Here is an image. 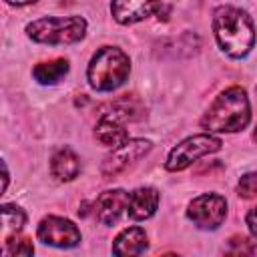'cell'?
I'll return each mask as SVG.
<instances>
[{"mask_svg":"<svg viewBox=\"0 0 257 257\" xmlns=\"http://www.w3.org/2000/svg\"><path fill=\"white\" fill-rule=\"evenodd\" d=\"M253 139H255V141H257V128H255V133H253Z\"/></svg>","mask_w":257,"mask_h":257,"instance_id":"cell-22","label":"cell"},{"mask_svg":"<svg viewBox=\"0 0 257 257\" xmlns=\"http://www.w3.org/2000/svg\"><path fill=\"white\" fill-rule=\"evenodd\" d=\"M2 221H4V227L10 229L12 233H18L24 223H26V213L16 207V205H2Z\"/></svg>","mask_w":257,"mask_h":257,"instance_id":"cell-16","label":"cell"},{"mask_svg":"<svg viewBox=\"0 0 257 257\" xmlns=\"http://www.w3.org/2000/svg\"><path fill=\"white\" fill-rule=\"evenodd\" d=\"M251 120V104L245 88L229 86L207 108L201 118V126L207 133H239Z\"/></svg>","mask_w":257,"mask_h":257,"instance_id":"cell-2","label":"cell"},{"mask_svg":"<svg viewBox=\"0 0 257 257\" xmlns=\"http://www.w3.org/2000/svg\"><path fill=\"white\" fill-rule=\"evenodd\" d=\"M128 207V193L122 189H108L100 193L92 205L96 219L102 225H114Z\"/></svg>","mask_w":257,"mask_h":257,"instance_id":"cell-10","label":"cell"},{"mask_svg":"<svg viewBox=\"0 0 257 257\" xmlns=\"http://www.w3.org/2000/svg\"><path fill=\"white\" fill-rule=\"evenodd\" d=\"M6 2L12 6H26V4H34L36 0H6Z\"/></svg>","mask_w":257,"mask_h":257,"instance_id":"cell-21","label":"cell"},{"mask_svg":"<svg viewBox=\"0 0 257 257\" xmlns=\"http://www.w3.org/2000/svg\"><path fill=\"white\" fill-rule=\"evenodd\" d=\"M68 68H70V64L66 58H54V60L38 62L32 68V76L40 84H54L68 72Z\"/></svg>","mask_w":257,"mask_h":257,"instance_id":"cell-15","label":"cell"},{"mask_svg":"<svg viewBox=\"0 0 257 257\" xmlns=\"http://www.w3.org/2000/svg\"><path fill=\"white\" fill-rule=\"evenodd\" d=\"M78 173H80V159L72 149L62 147L50 157V175L56 181L60 183L74 181Z\"/></svg>","mask_w":257,"mask_h":257,"instance_id":"cell-12","label":"cell"},{"mask_svg":"<svg viewBox=\"0 0 257 257\" xmlns=\"http://www.w3.org/2000/svg\"><path fill=\"white\" fill-rule=\"evenodd\" d=\"M36 235L44 245H52V247H58V249H70V247H76L82 241V235H80L78 227L70 219L58 217V215L44 217L38 223Z\"/></svg>","mask_w":257,"mask_h":257,"instance_id":"cell-7","label":"cell"},{"mask_svg":"<svg viewBox=\"0 0 257 257\" xmlns=\"http://www.w3.org/2000/svg\"><path fill=\"white\" fill-rule=\"evenodd\" d=\"M213 34L219 48L231 58H245L255 46L251 16L237 6H219L213 12Z\"/></svg>","mask_w":257,"mask_h":257,"instance_id":"cell-1","label":"cell"},{"mask_svg":"<svg viewBox=\"0 0 257 257\" xmlns=\"http://www.w3.org/2000/svg\"><path fill=\"white\" fill-rule=\"evenodd\" d=\"M161 10V0H110V14L118 24L141 22Z\"/></svg>","mask_w":257,"mask_h":257,"instance_id":"cell-9","label":"cell"},{"mask_svg":"<svg viewBox=\"0 0 257 257\" xmlns=\"http://www.w3.org/2000/svg\"><path fill=\"white\" fill-rule=\"evenodd\" d=\"M131 74V58L116 46L98 48L86 68V80L90 88L98 92L116 90Z\"/></svg>","mask_w":257,"mask_h":257,"instance_id":"cell-3","label":"cell"},{"mask_svg":"<svg viewBox=\"0 0 257 257\" xmlns=\"http://www.w3.org/2000/svg\"><path fill=\"white\" fill-rule=\"evenodd\" d=\"M151 149H153V143L147 139H128L126 143L112 149V153L104 157L100 171L104 177H114L124 169H128L133 163H137L141 157H145Z\"/></svg>","mask_w":257,"mask_h":257,"instance_id":"cell-8","label":"cell"},{"mask_svg":"<svg viewBox=\"0 0 257 257\" xmlns=\"http://www.w3.org/2000/svg\"><path fill=\"white\" fill-rule=\"evenodd\" d=\"M225 253H229V255H251V253H255V245H253V241H249L243 235H233L227 243Z\"/></svg>","mask_w":257,"mask_h":257,"instance_id":"cell-18","label":"cell"},{"mask_svg":"<svg viewBox=\"0 0 257 257\" xmlns=\"http://www.w3.org/2000/svg\"><path fill=\"white\" fill-rule=\"evenodd\" d=\"M237 195L241 199H255L257 197V171L245 173L237 183Z\"/></svg>","mask_w":257,"mask_h":257,"instance_id":"cell-19","label":"cell"},{"mask_svg":"<svg viewBox=\"0 0 257 257\" xmlns=\"http://www.w3.org/2000/svg\"><path fill=\"white\" fill-rule=\"evenodd\" d=\"M221 147H223V141L211 133L187 137L185 141H181L177 147L171 149V153L167 155V161H165V169L171 173L183 171V169L191 167L197 159L221 151Z\"/></svg>","mask_w":257,"mask_h":257,"instance_id":"cell-5","label":"cell"},{"mask_svg":"<svg viewBox=\"0 0 257 257\" xmlns=\"http://www.w3.org/2000/svg\"><path fill=\"white\" fill-rule=\"evenodd\" d=\"M4 253L6 255H32L34 253V245H32V241L28 237L12 233L4 241Z\"/></svg>","mask_w":257,"mask_h":257,"instance_id":"cell-17","label":"cell"},{"mask_svg":"<svg viewBox=\"0 0 257 257\" xmlns=\"http://www.w3.org/2000/svg\"><path fill=\"white\" fill-rule=\"evenodd\" d=\"M147 247H149V239H147L145 229H141V227H126L112 241V253L118 257L141 255V253H145Z\"/></svg>","mask_w":257,"mask_h":257,"instance_id":"cell-13","label":"cell"},{"mask_svg":"<svg viewBox=\"0 0 257 257\" xmlns=\"http://www.w3.org/2000/svg\"><path fill=\"white\" fill-rule=\"evenodd\" d=\"M227 217V201L219 193H203L195 197L187 207V219L199 229L213 231Z\"/></svg>","mask_w":257,"mask_h":257,"instance_id":"cell-6","label":"cell"},{"mask_svg":"<svg viewBox=\"0 0 257 257\" xmlns=\"http://www.w3.org/2000/svg\"><path fill=\"white\" fill-rule=\"evenodd\" d=\"M94 137H96V141H98L100 145L110 147V149H116V147H120L122 143H126V141L131 139V137H128V131H126L116 118L106 116V114L96 122V126H94Z\"/></svg>","mask_w":257,"mask_h":257,"instance_id":"cell-14","label":"cell"},{"mask_svg":"<svg viewBox=\"0 0 257 257\" xmlns=\"http://www.w3.org/2000/svg\"><path fill=\"white\" fill-rule=\"evenodd\" d=\"M161 195L155 187H139L133 193H128V207L126 213L133 221H145L151 219L157 213Z\"/></svg>","mask_w":257,"mask_h":257,"instance_id":"cell-11","label":"cell"},{"mask_svg":"<svg viewBox=\"0 0 257 257\" xmlns=\"http://www.w3.org/2000/svg\"><path fill=\"white\" fill-rule=\"evenodd\" d=\"M26 34L40 44H76L86 34L82 16H44L26 24Z\"/></svg>","mask_w":257,"mask_h":257,"instance_id":"cell-4","label":"cell"},{"mask_svg":"<svg viewBox=\"0 0 257 257\" xmlns=\"http://www.w3.org/2000/svg\"><path fill=\"white\" fill-rule=\"evenodd\" d=\"M245 223H247V227H249L253 239H257V207L249 209V213H247V217H245Z\"/></svg>","mask_w":257,"mask_h":257,"instance_id":"cell-20","label":"cell"}]
</instances>
